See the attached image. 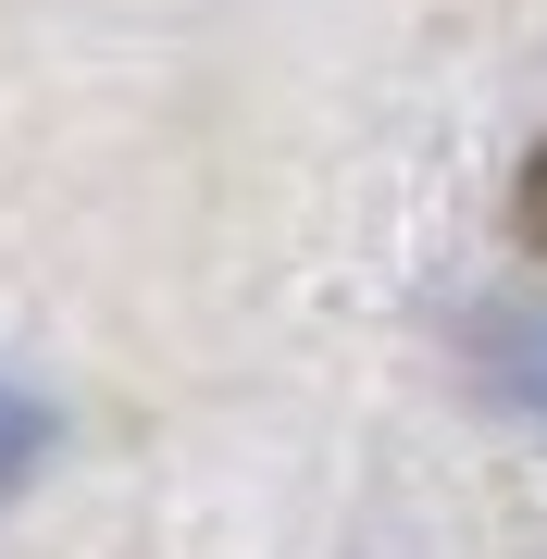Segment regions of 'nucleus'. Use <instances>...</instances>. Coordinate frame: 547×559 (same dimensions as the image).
I'll return each mask as SVG.
<instances>
[{"mask_svg": "<svg viewBox=\"0 0 547 559\" xmlns=\"http://www.w3.org/2000/svg\"><path fill=\"white\" fill-rule=\"evenodd\" d=\"M50 448V423H38V399H0V485L25 473V460Z\"/></svg>", "mask_w": 547, "mask_h": 559, "instance_id": "nucleus-1", "label": "nucleus"}]
</instances>
